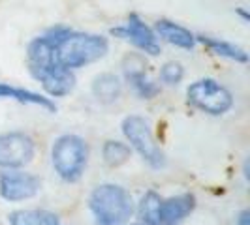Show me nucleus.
<instances>
[{
  "label": "nucleus",
  "instance_id": "2",
  "mask_svg": "<svg viewBox=\"0 0 250 225\" xmlns=\"http://www.w3.org/2000/svg\"><path fill=\"white\" fill-rule=\"evenodd\" d=\"M90 210L100 225H125L134 214V199L125 188L102 184L90 193Z\"/></svg>",
  "mask_w": 250,
  "mask_h": 225
},
{
  "label": "nucleus",
  "instance_id": "3",
  "mask_svg": "<svg viewBox=\"0 0 250 225\" xmlns=\"http://www.w3.org/2000/svg\"><path fill=\"white\" fill-rule=\"evenodd\" d=\"M88 147L77 135H62L55 141L51 150L53 167L66 182H77L87 167Z\"/></svg>",
  "mask_w": 250,
  "mask_h": 225
},
{
  "label": "nucleus",
  "instance_id": "5",
  "mask_svg": "<svg viewBox=\"0 0 250 225\" xmlns=\"http://www.w3.org/2000/svg\"><path fill=\"white\" fill-rule=\"evenodd\" d=\"M123 133L130 141V145L141 154V158L149 163L150 167L160 169L166 163L164 152L156 145L154 135L150 131V126L145 118H141L138 114H130L123 120Z\"/></svg>",
  "mask_w": 250,
  "mask_h": 225
},
{
  "label": "nucleus",
  "instance_id": "24",
  "mask_svg": "<svg viewBox=\"0 0 250 225\" xmlns=\"http://www.w3.org/2000/svg\"><path fill=\"white\" fill-rule=\"evenodd\" d=\"M136 225H145V224H136Z\"/></svg>",
  "mask_w": 250,
  "mask_h": 225
},
{
  "label": "nucleus",
  "instance_id": "6",
  "mask_svg": "<svg viewBox=\"0 0 250 225\" xmlns=\"http://www.w3.org/2000/svg\"><path fill=\"white\" fill-rule=\"evenodd\" d=\"M34 158V141L21 131L0 133V167L19 169Z\"/></svg>",
  "mask_w": 250,
  "mask_h": 225
},
{
  "label": "nucleus",
  "instance_id": "1",
  "mask_svg": "<svg viewBox=\"0 0 250 225\" xmlns=\"http://www.w3.org/2000/svg\"><path fill=\"white\" fill-rule=\"evenodd\" d=\"M107 51L109 43L104 36L70 30L62 39L55 43V62L74 72L77 68L104 58Z\"/></svg>",
  "mask_w": 250,
  "mask_h": 225
},
{
  "label": "nucleus",
  "instance_id": "8",
  "mask_svg": "<svg viewBox=\"0 0 250 225\" xmlns=\"http://www.w3.org/2000/svg\"><path fill=\"white\" fill-rule=\"evenodd\" d=\"M40 178L25 171L8 169L0 173V195L6 201H25L34 197L40 191Z\"/></svg>",
  "mask_w": 250,
  "mask_h": 225
},
{
  "label": "nucleus",
  "instance_id": "15",
  "mask_svg": "<svg viewBox=\"0 0 250 225\" xmlns=\"http://www.w3.org/2000/svg\"><path fill=\"white\" fill-rule=\"evenodd\" d=\"M196 41H201L205 47L213 51L214 55L218 56H224V58H229V60H235V62H249V55L245 51L229 43V41H224V39H218V38H211V36H196Z\"/></svg>",
  "mask_w": 250,
  "mask_h": 225
},
{
  "label": "nucleus",
  "instance_id": "19",
  "mask_svg": "<svg viewBox=\"0 0 250 225\" xmlns=\"http://www.w3.org/2000/svg\"><path fill=\"white\" fill-rule=\"evenodd\" d=\"M123 72H125L128 83H132L134 79H138L141 75H147V62L145 56H141L138 53H130L126 55L123 60Z\"/></svg>",
  "mask_w": 250,
  "mask_h": 225
},
{
  "label": "nucleus",
  "instance_id": "10",
  "mask_svg": "<svg viewBox=\"0 0 250 225\" xmlns=\"http://www.w3.org/2000/svg\"><path fill=\"white\" fill-rule=\"evenodd\" d=\"M194 206H196V197L192 193H183L171 199H162L158 225H181V222L194 210Z\"/></svg>",
  "mask_w": 250,
  "mask_h": 225
},
{
  "label": "nucleus",
  "instance_id": "7",
  "mask_svg": "<svg viewBox=\"0 0 250 225\" xmlns=\"http://www.w3.org/2000/svg\"><path fill=\"white\" fill-rule=\"evenodd\" d=\"M111 34L117 38H123V39L132 41L138 49H141L143 53L150 55V56H158L160 51H162L154 30H150L149 26L143 23V19L139 17L138 13H130L126 25L111 28Z\"/></svg>",
  "mask_w": 250,
  "mask_h": 225
},
{
  "label": "nucleus",
  "instance_id": "23",
  "mask_svg": "<svg viewBox=\"0 0 250 225\" xmlns=\"http://www.w3.org/2000/svg\"><path fill=\"white\" fill-rule=\"evenodd\" d=\"M237 13L241 15V17H243V19H245V21H250V15L247 12H243V10H237Z\"/></svg>",
  "mask_w": 250,
  "mask_h": 225
},
{
  "label": "nucleus",
  "instance_id": "13",
  "mask_svg": "<svg viewBox=\"0 0 250 225\" xmlns=\"http://www.w3.org/2000/svg\"><path fill=\"white\" fill-rule=\"evenodd\" d=\"M0 98H12V100L19 101V103H32V105H40V107H43L47 111H57V105L49 98H43L42 94L32 92V90L12 87L8 83H0Z\"/></svg>",
  "mask_w": 250,
  "mask_h": 225
},
{
  "label": "nucleus",
  "instance_id": "18",
  "mask_svg": "<svg viewBox=\"0 0 250 225\" xmlns=\"http://www.w3.org/2000/svg\"><path fill=\"white\" fill-rule=\"evenodd\" d=\"M102 154H104V162L107 163L109 167H121L123 163L130 160L132 150H130L128 145L121 143V141H107L104 145Z\"/></svg>",
  "mask_w": 250,
  "mask_h": 225
},
{
  "label": "nucleus",
  "instance_id": "22",
  "mask_svg": "<svg viewBox=\"0 0 250 225\" xmlns=\"http://www.w3.org/2000/svg\"><path fill=\"white\" fill-rule=\"evenodd\" d=\"M237 225H250V212L249 210H243L237 218Z\"/></svg>",
  "mask_w": 250,
  "mask_h": 225
},
{
  "label": "nucleus",
  "instance_id": "17",
  "mask_svg": "<svg viewBox=\"0 0 250 225\" xmlns=\"http://www.w3.org/2000/svg\"><path fill=\"white\" fill-rule=\"evenodd\" d=\"M160 203L162 197L156 191H147L139 203V216L145 225H158V214H160Z\"/></svg>",
  "mask_w": 250,
  "mask_h": 225
},
{
  "label": "nucleus",
  "instance_id": "20",
  "mask_svg": "<svg viewBox=\"0 0 250 225\" xmlns=\"http://www.w3.org/2000/svg\"><path fill=\"white\" fill-rule=\"evenodd\" d=\"M130 85L134 87V90L138 92L143 100H150V98H154V96L160 92V87H158L154 81H150L147 75H141L138 79H134Z\"/></svg>",
  "mask_w": 250,
  "mask_h": 225
},
{
  "label": "nucleus",
  "instance_id": "14",
  "mask_svg": "<svg viewBox=\"0 0 250 225\" xmlns=\"http://www.w3.org/2000/svg\"><path fill=\"white\" fill-rule=\"evenodd\" d=\"M123 85L115 74H102L92 83V94L102 103H113L119 100Z\"/></svg>",
  "mask_w": 250,
  "mask_h": 225
},
{
  "label": "nucleus",
  "instance_id": "16",
  "mask_svg": "<svg viewBox=\"0 0 250 225\" xmlns=\"http://www.w3.org/2000/svg\"><path fill=\"white\" fill-rule=\"evenodd\" d=\"M8 220L10 225H61L59 216L49 210H15Z\"/></svg>",
  "mask_w": 250,
  "mask_h": 225
},
{
  "label": "nucleus",
  "instance_id": "4",
  "mask_svg": "<svg viewBox=\"0 0 250 225\" xmlns=\"http://www.w3.org/2000/svg\"><path fill=\"white\" fill-rule=\"evenodd\" d=\"M188 101L207 114H224L233 105V96L226 87L214 79H200L192 83L187 90Z\"/></svg>",
  "mask_w": 250,
  "mask_h": 225
},
{
  "label": "nucleus",
  "instance_id": "11",
  "mask_svg": "<svg viewBox=\"0 0 250 225\" xmlns=\"http://www.w3.org/2000/svg\"><path fill=\"white\" fill-rule=\"evenodd\" d=\"M154 30H156V34L162 38L164 41H167V43H171V45H175V47H181V49H194V45H196V36H194L188 28L177 25L173 21L160 19V21H156Z\"/></svg>",
  "mask_w": 250,
  "mask_h": 225
},
{
  "label": "nucleus",
  "instance_id": "9",
  "mask_svg": "<svg viewBox=\"0 0 250 225\" xmlns=\"http://www.w3.org/2000/svg\"><path fill=\"white\" fill-rule=\"evenodd\" d=\"M32 77L42 83L45 92L53 98L68 96L75 87V75L72 70L62 68L61 64H51L42 68H30Z\"/></svg>",
  "mask_w": 250,
  "mask_h": 225
},
{
  "label": "nucleus",
  "instance_id": "21",
  "mask_svg": "<svg viewBox=\"0 0 250 225\" xmlns=\"http://www.w3.org/2000/svg\"><path fill=\"white\" fill-rule=\"evenodd\" d=\"M185 77V70L179 62H167L160 70V79L166 85H179Z\"/></svg>",
  "mask_w": 250,
  "mask_h": 225
},
{
  "label": "nucleus",
  "instance_id": "12",
  "mask_svg": "<svg viewBox=\"0 0 250 225\" xmlns=\"http://www.w3.org/2000/svg\"><path fill=\"white\" fill-rule=\"evenodd\" d=\"M28 66L30 68H42V66H51L55 62V39H51L47 34L42 38H36L28 43Z\"/></svg>",
  "mask_w": 250,
  "mask_h": 225
}]
</instances>
